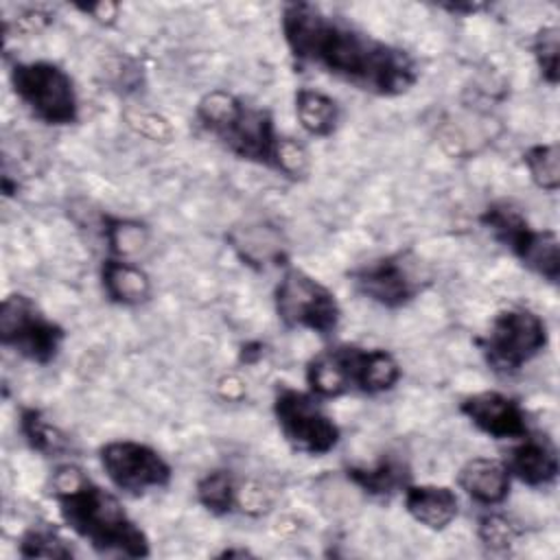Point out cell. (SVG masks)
Wrapping results in <instances>:
<instances>
[{"label":"cell","mask_w":560,"mask_h":560,"mask_svg":"<svg viewBox=\"0 0 560 560\" xmlns=\"http://www.w3.org/2000/svg\"><path fill=\"white\" fill-rule=\"evenodd\" d=\"M280 31L298 68H315L365 94L392 98L418 83L420 70L411 52L319 4H282Z\"/></svg>","instance_id":"6da1fadb"},{"label":"cell","mask_w":560,"mask_h":560,"mask_svg":"<svg viewBox=\"0 0 560 560\" xmlns=\"http://www.w3.org/2000/svg\"><path fill=\"white\" fill-rule=\"evenodd\" d=\"M199 127L238 160L271 168L289 179H304L311 168L306 147L278 131L269 109L214 88L195 105Z\"/></svg>","instance_id":"7a4b0ae2"},{"label":"cell","mask_w":560,"mask_h":560,"mask_svg":"<svg viewBox=\"0 0 560 560\" xmlns=\"http://www.w3.org/2000/svg\"><path fill=\"white\" fill-rule=\"evenodd\" d=\"M50 494L63 525L94 551L122 558L151 556L149 536L129 516L120 499L79 466H57L50 475Z\"/></svg>","instance_id":"3957f363"},{"label":"cell","mask_w":560,"mask_h":560,"mask_svg":"<svg viewBox=\"0 0 560 560\" xmlns=\"http://www.w3.org/2000/svg\"><path fill=\"white\" fill-rule=\"evenodd\" d=\"M308 392L322 400L346 394H385L402 376L398 359L385 348L335 343L306 363Z\"/></svg>","instance_id":"277c9868"},{"label":"cell","mask_w":560,"mask_h":560,"mask_svg":"<svg viewBox=\"0 0 560 560\" xmlns=\"http://www.w3.org/2000/svg\"><path fill=\"white\" fill-rule=\"evenodd\" d=\"M479 223L523 267L549 284L560 280V241L556 230H538L508 201H494L479 214Z\"/></svg>","instance_id":"5b68a950"},{"label":"cell","mask_w":560,"mask_h":560,"mask_svg":"<svg viewBox=\"0 0 560 560\" xmlns=\"http://www.w3.org/2000/svg\"><path fill=\"white\" fill-rule=\"evenodd\" d=\"M475 343L492 372L512 376L545 352L549 330L545 319L532 308L510 306L492 317L490 328Z\"/></svg>","instance_id":"8992f818"},{"label":"cell","mask_w":560,"mask_h":560,"mask_svg":"<svg viewBox=\"0 0 560 560\" xmlns=\"http://www.w3.org/2000/svg\"><path fill=\"white\" fill-rule=\"evenodd\" d=\"M13 94L44 125L66 127L79 120V96L72 77L55 61H15L9 70Z\"/></svg>","instance_id":"52a82bcc"},{"label":"cell","mask_w":560,"mask_h":560,"mask_svg":"<svg viewBox=\"0 0 560 560\" xmlns=\"http://www.w3.org/2000/svg\"><path fill=\"white\" fill-rule=\"evenodd\" d=\"M273 306L287 328H304L319 337H330L341 322L337 295L315 276L291 265H284L273 289Z\"/></svg>","instance_id":"ba28073f"},{"label":"cell","mask_w":560,"mask_h":560,"mask_svg":"<svg viewBox=\"0 0 560 560\" xmlns=\"http://www.w3.org/2000/svg\"><path fill=\"white\" fill-rule=\"evenodd\" d=\"M348 278L357 293L383 308L407 306L433 282L429 267L411 249L372 258L354 267Z\"/></svg>","instance_id":"9c48e42d"},{"label":"cell","mask_w":560,"mask_h":560,"mask_svg":"<svg viewBox=\"0 0 560 560\" xmlns=\"http://www.w3.org/2000/svg\"><path fill=\"white\" fill-rule=\"evenodd\" d=\"M273 418L284 442L311 457L330 453L339 440L341 429L322 407V398L289 385H280L273 394Z\"/></svg>","instance_id":"30bf717a"},{"label":"cell","mask_w":560,"mask_h":560,"mask_svg":"<svg viewBox=\"0 0 560 560\" xmlns=\"http://www.w3.org/2000/svg\"><path fill=\"white\" fill-rule=\"evenodd\" d=\"M66 341V328L50 319L33 298L9 293L0 304V343L22 359L48 365Z\"/></svg>","instance_id":"8fae6325"},{"label":"cell","mask_w":560,"mask_h":560,"mask_svg":"<svg viewBox=\"0 0 560 560\" xmlns=\"http://www.w3.org/2000/svg\"><path fill=\"white\" fill-rule=\"evenodd\" d=\"M98 462L112 486L131 497L166 488L173 477L171 464L153 446L138 440L105 442L98 448Z\"/></svg>","instance_id":"7c38bea8"},{"label":"cell","mask_w":560,"mask_h":560,"mask_svg":"<svg viewBox=\"0 0 560 560\" xmlns=\"http://www.w3.org/2000/svg\"><path fill=\"white\" fill-rule=\"evenodd\" d=\"M459 413L492 440H518L532 431L523 405L497 389L464 396L459 400Z\"/></svg>","instance_id":"4fadbf2b"},{"label":"cell","mask_w":560,"mask_h":560,"mask_svg":"<svg viewBox=\"0 0 560 560\" xmlns=\"http://www.w3.org/2000/svg\"><path fill=\"white\" fill-rule=\"evenodd\" d=\"M503 457L512 477L529 488H545L558 479L560 462L553 442L538 433H527Z\"/></svg>","instance_id":"5bb4252c"},{"label":"cell","mask_w":560,"mask_h":560,"mask_svg":"<svg viewBox=\"0 0 560 560\" xmlns=\"http://www.w3.org/2000/svg\"><path fill=\"white\" fill-rule=\"evenodd\" d=\"M510 483L512 475L505 462L497 457H472L457 472V486L483 508L501 505L510 494Z\"/></svg>","instance_id":"9a60e30c"},{"label":"cell","mask_w":560,"mask_h":560,"mask_svg":"<svg viewBox=\"0 0 560 560\" xmlns=\"http://www.w3.org/2000/svg\"><path fill=\"white\" fill-rule=\"evenodd\" d=\"M407 514L431 532L446 529L459 514V499L453 488L438 483H409L402 490Z\"/></svg>","instance_id":"2e32d148"},{"label":"cell","mask_w":560,"mask_h":560,"mask_svg":"<svg viewBox=\"0 0 560 560\" xmlns=\"http://www.w3.org/2000/svg\"><path fill=\"white\" fill-rule=\"evenodd\" d=\"M101 287L105 298L120 306H140L153 293L149 273L131 258L116 256H107L101 262Z\"/></svg>","instance_id":"e0dca14e"},{"label":"cell","mask_w":560,"mask_h":560,"mask_svg":"<svg viewBox=\"0 0 560 560\" xmlns=\"http://www.w3.org/2000/svg\"><path fill=\"white\" fill-rule=\"evenodd\" d=\"M346 477L368 497L389 499L411 483V468L400 457L383 455L372 466H348Z\"/></svg>","instance_id":"ac0fdd59"},{"label":"cell","mask_w":560,"mask_h":560,"mask_svg":"<svg viewBox=\"0 0 560 560\" xmlns=\"http://www.w3.org/2000/svg\"><path fill=\"white\" fill-rule=\"evenodd\" d=\"M232 249L238 258L256 269H265L267 265H287L284 243L276 228L271 225H245L236 228L230 234Z\"/></svg>","instance_id":"d6986e66"},{"label":"cell","mask_w":560,"mask_h":560,"mask_svg":"<svg viewBox=\"0 0 560 560\" xmlns=\"http://www.w3.org/2000/svg\"><path fill=\"white\" fill-rule=\"evenodd\" d=\"M293 107L300 127L313 138H328L335 133L341 112L332 96L322 90L300 88L293 94Z\"/></svg>","instance_id":"ffe728a7"},{"label":"cell","mask_w":560,"mask_h":560,"mask_svg":"<svg viewBox=\"0 0 560 560\" xmlns=\"http://www.w3.org/2000/svg\"><path fill=\"white\" fill-rule=\"evenodd\" d=\"M24 442L44 457H61L72 451L70 438L44 416L42 409L22 407L18 420Z\"/></svg>","instance_id":"44dd1931"},{"label":"cell","mask_w":560,"mask_h":560,"mask_svg":"<svg viewBox=\"0 0 560 560\" xmlns=\"http://www.w3.org/2000/svg\"><path fill=\"white\" fill-rule=\"evenodd\" d=\"M195 497L199 505L214 516L232 514L234 508H238V486L234 475L225 468H214L201 475L195 486Z\"/></svg>","instance_id":"7402d4cb"},{"label":"cell","mask_w":560,"mask_h":560,"mask_svg":"<svg viewBox=\"0 0 560 560\" xmlns=\"http://www.w3.org/2000/svg\"><path fill=\"white\" fill-rule=\"evenodd\" d=\"M101 232L107 243L109 256L116 258H131L149 241V228L144 223L112 214L101 217Z\"/></svg>","instance_id":"603a6c76"},{"label":"cell","mask_w":560,"mask_h":560,"mask_svg":"<svg viewBox=\"0 0 560 560\" xmlns=\"http://www.w3.org/2000/svg\"><path fill=\"white\" fill-rule=\"evenodd\" d=\"M523 164L540 190L556 192L560 188V149L556 142L527 147L523 151Z\"/></svg>","instance_id":"cb8c5ba5"},{"label":"cell","mask_w":560,"mask_h":560,"mask_svg":"<svg viewBox=\"0 0 560 560\" xmlns=\"http://www.w3.org/2000/svg\"><path fill=\"white\" fill-rule=\"evenodd\" d=\"M22 558H72L70 542L52 525H31L18 540Z\"/></svg>","instance_id":"d4e9b609"},{"label":"cell","mask_w":560,"mask_h":560,"mask_svg":"<svg viewBox=\"0 0 560 560\" xmlns=\"http://www.w3.org/2000/svg\"><path fill=\"white\" fill-rule=\"evenodd\" d=\"M532 57L536 61V68L542 77L545 83H549L551 88L558 85V52H560V31L556 24H547L540 26L529 44Z\"/></svg>","instance_id":"484cf974"},{"label":"cell","mask_w":560,"mask_h":560,"mask_svg":"<svg viewBox=\"0 0 560 560\" xmlns=\"http://www.w3.org/2000/svg\"><path fill=\"white\" fill-rule=\"evenodd\" d=\"M518 527L503 514L499 512H490L483 514L477 523V538L483 542V547L492 549V551H503L508 547H512L518 538Z\"/></svg>","instance_id":"4316f807"},{"label":"cell","mask_w":560,"mask_h":560,"mask_svg":"<svg viewBox=\"0 0 560 560\" xmlns=\"http://www.w3.org/2000/svg\"><path fill=\"white\" fill-rule=\"evenodd\" d=\"M127 120H129V125H131L138 133H142V136H147V138H151V140L168 142L171 136H173V129H171L168 120L162 118L160 114H153V112H136V114H129Z\"/></svg>","instance_id":"83f0119b"},{"label":"cell","mask_w":560,"mask_h":560,"mask_svg":"<svg viewBox=\"0 0 560 560\" xmlns=\"http://www.w3.org/2000/svg\"><path fill=\"white\" fill-rule=\"evenodd\" d=\"M83 13H90L92 20L101 22V24H112L118 18V4L116 2H98V4H85V7H77Z\"/></svg>","instance_id":"f1b7e54d"},{"label":"cell","mask_w":560,"mask_h":560,"mask_svg":"<svg viewBox=\"0 0 560 560\" xmlns=\"http://www.w3.org/2000/svg\"><path fill=\"white\" fill-rule=\"evenodd\" d=\"M438 7L448 13H455V15H470V13H477L483 9V4H479V2H442Z\"/></svg>","instance_id":"f546056e"},{"label":"cell","mask_w":560,"mask_h":560,"mask_svg":"<svg viewBox=\"0 0 560 560\" xmlns=\"http://www.w3.org/2000/svg\"><path fill=\"white\" fill-rule=\"evenodd\" d=\"M262 343H258V341H252V343H245L243 348H241V363H245V365H252V363H256L260 357H262Z\"/></svg>","instance_id":"4dcf8cb0"},{"label":"cell","mask_w":560,"mask_h":560,"mask_svg":"<svg viewBox=\"0 0 560 560\" xmlns=\"http://www.w3.org/2000/svg\"><path fill=\"white\" fill-rule=\"evenodd\" d=\"M232 556H249V551L247 549H225L221 553V558H232Z\"/></svg>","instance_id":"1f68e13d"}]
</instances>
